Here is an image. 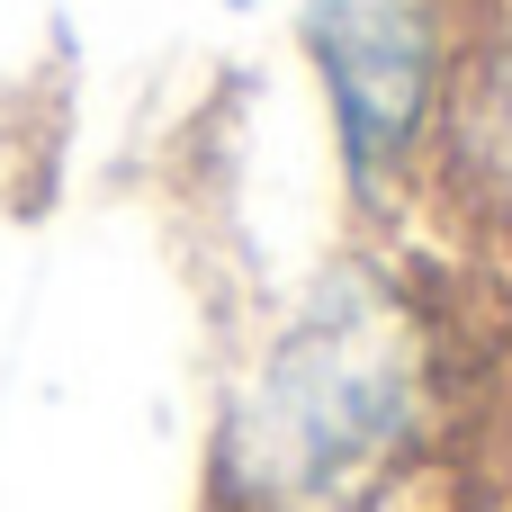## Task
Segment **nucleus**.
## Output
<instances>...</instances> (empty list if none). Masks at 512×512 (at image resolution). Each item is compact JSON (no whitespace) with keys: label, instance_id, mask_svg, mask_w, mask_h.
<instances>
[{"label":"nucleus","instance_id":"1","mask_svg":"<svg viewBox=\"0 0 512 512\" xmlns=\"http://www.w3.org/2000/svg\"><path fill=\"white\" fill-rule=\"evenodd\" d=\"M441 423V324L387 270H333L225 405L243 512H369Z\"/></svg>","mask_w":512,"mask_h":512},{"label":"nucleus","instance_id":"2","mask_svg":"<svg viewBox=\"0 0 512 512\" xmlns=\"http://www.w3.org/2000/svg\"><path fill=\"white\" fill-rule=\"evenodd\" d=\"M306 54L324 72L333 126H342V162L351 189L378 207L396 198L423 153H432V117H441V54H450V18L423 0H324L306 18Z\"/></svg>","mask_w":512,"mask_h":512},{"label":"nucleus","instance_id":"3","mask_svg":"<svg viewBox=\"0 0 512 512\" xmlns=\"http://www.w3.org/2000/svg\"><path fill=\"white\" fill-rule=\"evenodd\" d=\"M423 171L468 225L512 234V0L450 9L441 117H432Z\"/></svg>","mask_w":512,"mask_h":512}]
</instances>
